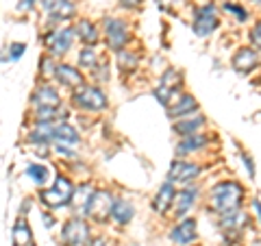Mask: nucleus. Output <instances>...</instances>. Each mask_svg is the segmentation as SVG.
Segmentation results:
<instances>
[{
	"mask_svg": "<svg viewBox=\"0 0 261 246\" xmlns=\"http://www.w3.org/2000/svg\"><path fill=\"white\" fill-rule=\"evenodd\" d=\"M72 103H74V107L83 109V111H105L107 109V96L100 87L96 85H83L79 87L74 94H72Z\"/></svg>",
	"mask_w": 261,
	"mask_h": 246,
	"instance_id": "nucleus-3",
	"label": "nucleus"
},
{
	"mask_svg": "<svg viewBox=\"0 0 261 246\" xmlns=\"http://www.w3.org/2000/svg\"><path fill=\"white\" fill-rule=\"evenodd\" d=\"M205 144H207V135H200V133L187 135L181 139V144L176 146V155H190L194 151H200Z\"/></svg>",
	"mask_w": 261,
	"mask_h": 246,
	"instance_id": "nucleus-25",
	"label": "nucleus"
},
{
	"mask_svg": "<svg viewBox=\"0 0 261 246\" xmlns=\"http://www.w3.org/2000/svg\"><path fill=\"white\" fill-rule=\"evenodd\" d=\"M27 175L37 185H44L48 181V168L44 166V163H29V166H27Z\"/></svg>",
	"mask_w": 261,
	"mask_h": 246,
	"instance_id": "nucleus-28",
	"label": "nucleus"
},
{
	"mask_svg": "<svg viewBox=\"0 0 261 246\" xmlns=\"http://www.w3.org/2000/svg\"><path fill=\"white\" fill-rule=\"evenodd\" d=\"M154 3H157L159 7H172V5L178 3V0H154Z\"/></svg>",
	"mask_w": 261,
	"mask_h": 246,
	"instance_id": "nucleus-37",
	"label": "nucleus"
},
{
	"mask_svg": "<svg viewBox=\"0 0 261 246\" xmlns=\"http://www.w3.org/2000/svg\"><path fill=\"white\" fill-rule=\"evenodd\" d=\"M92 194H94V187L89 183H83L79 185V190H74V196H72V207L79 216H87V205L92 201Z\"/></svg>",
	"mask_w": 261,
	"mask_h": 246,
	"instance_id": "nucleus-21",
	"label": "nucleus"
},
{
	"mask_svg": "<svg viewBox=\"0 0 261 246\" xmlns=\"http://www.w3.org/2000/svg\"><path fill=\"white\" fill-rule=\"evenodd\" d=\"M72 196H74V185H72L68 177L59 175L48 190L39 192V201H42L46 207H63V205H68L72 201Z\"/></svg>",
	"mask_w": 261,
	"mask_h": 246,
	"instance_id": "nucleus-2",
	"label": "nucleus"
},
{
	"mask_svg": "<svg viewBox=\"0 0 261 246\" xmlns=\"http://www.w3.org/2000/svg\"><path fill=\"white\" fill-rule=\"evenodd\" d=\"M242 161H244V166H246L248 175H250V177H255V163H252V159L248 157V155H242Z\"/></svg>",
	"mask_w": 261,
	"mask_h": 246,
	"instance_id": "nucleus-33",
	"label": "nucleus"
},
{
	"mask_svg": "<svg viewBox=\"0 0 261 246\" xmlns=\"http://www.w3.org/2000/svg\"><path fill=\"white\" fill-rule=\"evenodd\" d=\"M248 39H250V44L255 46V48H261V20H257V22H255V27L250 29Z\"/></svg>",
	"mask_w": 261,
	"mask_h": 246,
	"instance_id": "nucleus-30",
	"label": "nucleus"
},
{
	"mask_svg": "<svg viewBox=\"0 0 261 246\" xmlns=\"http://www.w3.org/2000/svg\"><path fill=\"white\" fill-rule=\"evenodd\" d=\"M198 111V101L192 96V94H183L174 105H170V107L166 109V113L170 118H187V116H192V113Z\"/></svg>",
	"mask_w": 261,
	"mask_h": 246,
	"instance_id": "nucleus-14",
	"label": "nucleus"
},
{
	"mask_svg": "<svg viewBox=\"0 0 261 246\" xmlns=\"http://www.w3.org/2000/svg\"><path fill=\"white\" fill-rule=\"evenodd\" d=\"M196 177H200V166L185 159H174L168 172V181L170 183H190Z\"/></svg>",
	"mask_w": 261,
	"mask_h": 246,
	"instance_id": "nucleus-9",
	"label": "nucleus"
},
{
	"mask_svg": "<svg viewBox=\"0 0 261 246\" xmlns=\"http://www.w3.org/2000/svg\"><path fill=\"white\" fill-rule=\"evenodd\" d=\"M89 237V227L81 216L70 218L61 229V242L65 246H83Z\"/></svg>",
	"mask_w": 261,
	"mask_h": 246,
	"instance_id": "nucleus-6",
	"label": "nucleus"
},
{
	"mask_svg": "<svg viewBox=\"0 0 261 246\" xmlns=\"http://www.w3.org/2000/svg\"><path fill=\"white\" fill-rule=\"evenodd\" d=\"M33 105L35 107H59L61 96L53 85H39L33 92Z\"/></svg>",
	"mask_w": 261,
	"mask_h": 246,
	"instance_id": "nucleus-18",
	"label": "nucleus"
},
{
	"mask_svg": "<svg viewBox=\"0 0 261 246\" xmlns=\"http://www.w3.org/2000/svg\"><path fill=\"white\" fill-rule=\"evenodd\" d=\"M196 199H198V187H183L181 192H176V199H174V216L181 220L187 211H190V207L196 203Z\"/></svg>",
	"mask_w": 261,
	"mask_h": 246,
	"instance_id": "nucleus-19",
	"label": "nucleus"
},
{
	"mask_svg": "<svg viewBox=\"0 0 261 246\" xmlns=\"http://www.w3.org/2000/svg\"><path fill=\"white\" fill-rule=\"evenodd\" d=\"M102 29H105V42L111 51H122L128 42H130V31H128V24L122 20V18H105L102 22Z\"/></svg>",
	"mask_w": 261,
	"mask_h": 246,
	"instance_id": "nucleus-4",
	"label": "nucleus"
},
{
	"mask_svg": "<svg viewBox=\"0 0 261 246\" xmlns=\"http://www.w3.org/2000/svg\"><path fill=\"white\" fill-rule=\"evenodd\" d=\"M202 125H205V116H196L194 113V118H181V120H176V125H174V131L178 135H196L198 131L202 129Z\"/></svg>",
	"mask_w": 261,
	"mask_h": 246,
	"instance_id": "nucleus-23",
	"label": "nucleus"
},
{
	"mask_svg": "<svg viewBox=\"0 0 261 246\" xmlns=\"http://www.w3.org/2000/svg\"><path fill=\"white\" fill-rule=\"evenodd\" d=\"M37 0H20V5H18V11L24 13V11H31L33 9V5H35Z\"/></svg>",
	"mask_w": 261,
	"mask_h": 246,
	"instance_id": "nucleus-34",
	"label": "nucleus"
},
{
	"mask_svg": "<svg viewBox=\"0 0 261 246\" xmlns=\"http://www.w3.org/2000/svg\"><path fill=\"white\" fill-rule=\"evenodd\" d=\"M11 237H13V246H33V235H31V227L24 218H20L18 223L13 225V231H11Z\"/></svg>",
	"mask_w": 261,
	"mask_h": 246,
	"instance_id": "nucleus-24",
	"label": "nucleus"
},
{
	"mask_svg": "<svg viewBox=\"0 0 261 246\" xmlns=\"http://www.w3.org/2000/svg\"><path fill=\"white\" fill-rule=\"evenodd\" d=\"M116 61H118V70L120 72H130V70H135V65H137V55L126 53V51H120Z\"/></svg>",
	"mask_w": 261,
	"mask_h": 246,
	"instance_id": "nucleus-29",
	"label": "nucleus"
},
{
	"mask_svg": "<svg viewBox=\"0 0 261 246\" xmlns=\"http://www.w3.org/2000/svg\"><path fill=\"white\" fill-rule=\"evenodd\" d=\"M192 29H194V33L198 37H209L211 33L218 29V9H216V5L209 3L205 7H200V9L196 11V15H194Z\"/></svg>",
	"mask_w": 261,
	"mask_h": 246,
	"instance_id": "nucleus-7",
	"label": "nucleus"
},
{
	"mask_svg": "<svg viewBox=\"0 0 261 246\" xmlns=\"http://www.w3.org/2000/svg\"><path fill=\"white\" fill-rule=\"evenodd\" d=\"M246 223H248V216L244 214L242 209L231 211V214H226V216H220V227H222V233L228 237V240H231V237H238L244 231Z\"/></svg>",
	"mask_w": 261,
	"mask_h": 246,
	"instance_id": "nucleus-11",
	"label": "nucleus"
},
{
	"mask_svg": "<svg viewBox=\"0 0 261 246\" xmlns=\"http://www.w3.org/2000/svg\"><path fill=\"white\" fill-rule=\"evenodd\" d=\"M35 116L39 122H55L57 118H68V111L61 107H35Z\"/></svg>",
	"mask_w": 261,
	"mask_h": 246,
	"instance_id": "nucleus-26",
	"label": "nucleus"
},
{
	"mask_svg": "<svg viewBox=\"0 0 261 246\" xmlns=\"http://www.w3.org/2000/svg\"><path fill=\"white\" fill-rule=\"evenodd\" d=\"M44 9L53 20H70L76 13V7L72 0H44Z\"/></svg>",
	"mask_w": 261,
	"mask_h": 246,
	"instance_id": "nucleus-15",
	"label": "nucleus"
},
{
	"mask_svg": "<svg viewBox=\"0 0 261 246\" xmlns=\"http://www.w3.org/2000/svg\"><path fill=\"white\" fill-rule=\"evenodd\" d=\"M144 0H120L122 7H126V9H137V7H142Z\"/></svg>",
	"mask_w": 261,
	"mask_h": 246,
	"instance_id": "nucleus-35",
	"label": "nucleus"
},
{
	"mask_svg": "<svg viewBox=\"0 0 261 246\" xmlns=\"http://www.w3.org/2000/svg\"><path fill=\"white\" fill-rule=\"evenodd\" d=\"M74 31H76V35H79V39L83 42L85 46H96L98 44V29H96V24L92 22V20H79L76 24H74Z\"/></svg>",
	"mask_w": 261,
	"mask_h": 246,
	"instance_id": "nucleus-22",
	"label": "nucleus"
},
{
	"mask_svg": "<svg viewBox=\"0 0 261 246\" xmlns=\"http://www.w3.org/2000/svg\"><path fill=\"white\" fill-rule=\"evenodd\" d=\"M24 53H27V44H22V42H13V44H9V55H11V59H13V61H18Z\"/></svg>",
	"mask_w": 261,
	"mask_h": 246,
	"instance_id": "nucleus-32",
	"label": "nucleus"
},
{
	"mask_svg": "<svg viewBox=\"0 0 261 246\" xmlns=\"http://www.w3.org/2000/svg\"><path fill=\"white\" fill-rule=\"evenodd\" d=\"M242 203H244V187L235 181H222L211 187L209 192V209L218 216L238 211Z\"/></svg>",
	"mask_w": 261,
	"mask_h": 246,
	"instance_id": "nucleus-1",
	"label": "nucleus"
},
{
	"mask_svg": "<svg viewBox=\"0 0 261 246\" xmlns=\"http://www.w3.org/2000/svg\"><path fill=\"white\" fill-rule=\"evenodd\" d=\"M42 220H44V223H46V227H48V229H50V227L55 225V220H53L50 216H48V214H44V216H42Z\"/></svg>",
	"mask_w": 261,
	"mask_h": 246,
	"instance_id": "nucleus-38",
	"label": "nucleus"
},
{
	"mask_svg": "<svg viewBox=\"0 0 261 246\" xmlns=\"http://www.w3.org/2000/svg\"><path fill=\"white\" fill-rule=\"evenodd\" d=\"M135 216V207L130 205L128 201L124 199H116L113 201V207H111V220L113 223H118V225H128L130 220H133Z\"/></svg>",
	"mask_w": 261,
	"mask_h": 246,
	"instance_id": "nucleus-20",
	"label": "nucleus"
},
{
	"mask_svg": "<svg viewBox=\"0 0 261 246\" xmlns=\"http://www.w3.org/2000/svg\"><path fill=\"white\" fill-rule=\"evenodd\" d=\"M74 35H76L74 27H59V29H55L50 33H46L42 42L48 48L50 57H59V55H65L70 51L72 42H74Z\"/></svg>",
	"mask_w": 261,
	"mask_h": 246,
	"instance_id": "nucleus-5",
	"label": "nucleus"
},
{
	"mask_svg": "<svg viewBox=\"0 0 261 246\" xmlns=\"http://www.w3.org/2000/svg\"><path fill=\"white\" fill-rule=\"evenodd\" d=\"M224 9H226V11H231V13H235V15H238V22H246V20H248V13H246V9H244V7H240V5L226 3V5H224Z\"/></svg>",
	"mask_w": 261,
	"mask_h": 246,
	"instance_id": "nucleus-31",
	"label": "nucleus"
},
{
	"mask_svg": "<svg viewBox=\"0 0 261 246\" xmlns=\"http://www.w3.org/2000/svg\"><path fill=\"white\" fill-rule=\"evenodd\" d=\"M55 79H57V83L63 85V87H68V89H79V87H83V81H85L83 75H81L76 68L68 65V63L57 65Z\"/></svg>",
	"mask_w": 261,
	"mask_h": 246,
	"instance_id": "nucleus-13",
	"label": "nucleus"
},
{
	"mask_svg": "<svg viewBox=\"0 0 261 246\" xmlns=\"http://www.w3.org/2000/svg\"><path fill=\"white\" fill-rule=\"evenodd\" d=\"M87 246H107V240H105V237H96V240L87 242Z\"/></svg>",
	"mask_w": 261,
	"mask_h": 246,
	"instance_id": "nucleus-36",
	"label": "nucleus"
},
{
	"mask_svg": "<svg viewBox=\"0 0 261 246\" xmlns=\"http://www.w3.org/2000/svg\"><path fill=\"white\" fill-rule=\"evenodd\" d=\"M98 61H100V57H98V53L94 51L92 46H85L83 51L79 53V65H81V68H92V70H96Z\"/></svg>",
	"mask_w": 261,
	"mask_h": 246,
	"instance_id": "nucleus-27",
	"label": "nucleus"
},
{
	"mask_svg": "<svg viewBox=\"0 0 261 246\" xmlns=\"http://www.w3.org/2000/svg\"><path fill=\"white\" fill-rule=\"evenodd\" d=\"M113 194L107 190H94L92 194V201L87 205V216L94 218V220H105L111 216V207H113Z\"/></svg>",
	"mask_w": 261,
	"mask_h": 246,
	"instance_id": "nucleus-8",
	"label": "nucleus"
},
{
	"mask_svg": "<svg viewBox=\"0 0 261 246\" xmlns=\"http://www.w3.org/2000/svg\"><path fill=\"white\" fill-rule=\"evenodd\" d=\"M79 131L68 125V122H55V127H53V142L57 144H61V146H74L79 144Z\"/></svg>",
	"mask_w": 261,
	"mask_h": 246,
	"instance_id": "nucleus-17",
	"label": "nucleus"
},
{
	"mask_svg": "<svg viewBox=\"0 0 261 246\" xmlns=\"http://www.w3.org/2000/svg\"><path fill=\"white\" fill-rule=\"evenodd\" d=\"M250 3H255V5H261V0H250Z\"/></svg>",
	"mask_w": 261,
	"mask_h": 246,
	"instance_id": "nucleus-40",
	"label": "nucleus"
},
{
	"mask_svg": "<svg viewBox=\"0 0 261 246\" xmlns=\"http://www.w3.org/2000/svg\"><path fill=\"white\" fill-rule=\"evenodd\" d=\"M174 199H176L174 183L166 181V183L159 187V192L154 194V199H152V209L157 211V214H166V211L174 205Z\"/></svg>",
	"mask_w": 261,
	"mask_h": 246,
	"instance_id": "nucleus-16",
	"label": "nucleus"
},
{
	"mask_svg": "<svg viewBox=\"0 0 261 246\" xmlns=\"http://www.w3.org/2000/svg\"><path fill=\"white\" fill-rule=\"evenodd\" d=\"M198 237V229H196V220L194 218H183L172 231H170V240H172L176 246H187L196 242Z\"/></svg>",
	"mask_w": 261,
	"mask_h": 246,
	"instance_id": "nucleus-10",
	"label": "nucleus"
},
{
	"mask_svg": "<svg viewBox=\"0 0 261 246\" xmlns=\"http://www.w3.org/2000/svg\"><path fill=\"white\" fill-rule=\"evenodd\" d=\"M257 63H259V55L252 46H244L233 55V68L238 70L240 75H250V72L257 68Z\"/></svg>",
	"mask_w": 261,
	"mask_h": 246,
	"instance_id": "nucleus-12",
	"label": "nucleus"
},
{
	"mask_svg": "<svg viewBox=\"0 0 261 246\" xmlns=\"http://www.w3.org/2000/svg\"><path fill=\"white\" fill-rule=\"evenodd\" d=\"M252 207H255V214H257L259 220H261V203H259V201H252Z\"/></svg>",
	"mask_w": 261,
	"mask_h": 246,
	"instance_id": "nucleus-39",
	"label": "nucleus"
}]
</instances>
